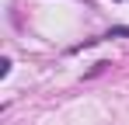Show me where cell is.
Returning <instances> with one entry per match:
<instances>
[{"label": "cell", "mask_w": 129, "mask_h": 125, "mask_svg": "<svg viewBox=\"0 0 129 125\" xmlns=\"http://www.w3.org/2000/svg\"><path fill=\"white\" fill-rule=\"evenodd\" d=\"M105 38H129V28H112V31L101 35V42H105Z\"/></svg>", "instance_id": "obj_1"}]
</instances>
